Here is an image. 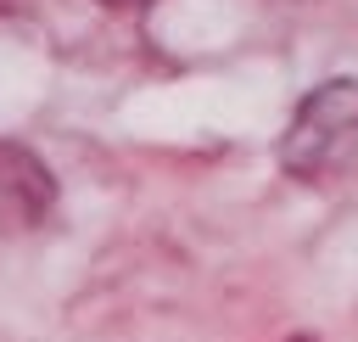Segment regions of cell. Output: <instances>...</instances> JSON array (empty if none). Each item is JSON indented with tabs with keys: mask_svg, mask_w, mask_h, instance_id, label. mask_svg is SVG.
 <instances>
[{
	"mask_svg": "<svg viewBox=\"0 0 358 342\" xmlns=\"http://www.w3.org/2000/svg\"><path fill=\"white\" fill-rule=\"evenodd\" d=\"M358 163V73H341V78H324L313 84L285 135H280V168L291 179H336Z\"/></svg>",
	"mask_w": 358,
	"mask_h": 342,
	"instance_id": "1",
	"label": "cell"
},
{
	"mask_svg": "<svg viewBox=\"0 0 358 342\" xmlns=\"http://www.w3.org/2000/svg\"><path fill=\"white\" fill-rule=\"evenodd\" d=\"M291 342H313V336H291Z\"/></svg>",
	"mask_w": 358,
	"mask_h": 342,
	"instance_id": "4",
	"label": "cell"
},
{
	"mask_svg": "<svg viewBox=\"0 0 358 342\" xmlns=\"http://www.w3.org/2000/svg\"><path fill=\"white\" fill-rule=\"evenodd\" d=\"M101 6H112V11H140V6H151V0H101Z\"/></svg>",
	"mask_w": 358,
	"mask_h": 342,
	"instance_id": "3",
	"label": "cell"
},
{
	"mask_svg": "<svg viewBox=\"0 0 358 342\" xmlns=\"http://www.w3.org/2000/svg\"><path fill=\"white\" fill-rule=\"evenodd\" d=\"M50 213H56L50 163L22 140H0V241L39 230Z\"/></svg>",
	"mask_w": 358,
	"mask_h": 342,
	"instance_id": "2",
	"label": "cell"
}]
</instances>
